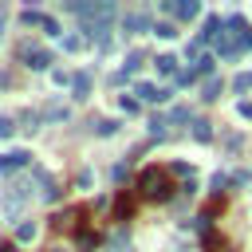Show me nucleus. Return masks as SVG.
I'll return each mask as SVG.
<instances>
[{"label":"nucleus","instance_id":"f3484780","mask_svg":"<svg viewBox=\"0 0 252 252\" xmlns=\"http://www.w3.org/2000/svg\"><path fill=\"white\" fill-rule=\"evenodd\" d=\"M240 47H252V28H240V39H236Z\"/></svg>","mask_w":252,"mask_h":252},{"label":"nucleus","instance_id":"2eb2a0df","mask_svg":"<svg viewBox=\"0 0 252 252\" xmlns=\"http://www.w3.org/2000/svg\"><path fill=\"white\" fill-rule=\"evenodd\" d=\"M79 244H83V248H94V244H98V236H94V232H83V236H79Z\"/></svg>","mask_w":252,"mask_h":252},{"label":"nucleus","instance_id":"1a4fd4ad","mask_svg":"<svg viewBox=\"0 0 252 252\" xmlns=\"http://www.w3.org/2000/svg\"><path fill=\"white\" fill-rule=\"evenodd\" d=\"M71 87H75V94L83 98V94L91 91V75H75V79H71Z\"/></svg>","mask_w":252,"mask_h":252},{"label":"nucleus","instance_id":"412c9836","mask_svg":"<svg viewBox=\"0 0 252 252\" xmlns=\"http://www.w3.org/2000/svg\"><path fill=\"white\" fill-rule=\"evenodd\" d=\"M4 252H20V248H16V244H8V248H4Z\"/></svg>","mask_w":252,"mask_h":252},{"label":"nucleus","instance_id":"aec40b11","mask_svg":"<svg viewBox=\"0 0 252 252\" xmlns=\"http://www.w3.org/2000/svg\"><path fill=\"white\" fill-rule=\"evenodd\" d=\"M0 138H12V118H0Z\"/></svg>","mask_w":252,"mask_h":252},{"label":"nucleus","instance_id":"9d476101","mask_svg":"<svg viewBox=\"0 0 252 252\" xmlns=\"http://www.w3.org/2000/svg\"><path fill=\"white\" fill-rule=\"evenodd\" d=\"M193 138H197V142H209V138H213V126H209V122H193Z\"/></svg>","mask_w":252,"mask_h":252},{"label":"nucleus","instance_id":"dca6fc26","mask_svg":"<svg viewBox=\"0 0 252 252\" xmlns=\"http://www.w3.org/2000/svg\"><path fill=\"white\" fill-rule=\"evenodd\" d=\"M236 114H240V118H248V122H252V102H236Z\"/></svg>","mask_w":252,"mask_h":252},{"label":"nucleus","instance_id":"6e6552de","mask_svg":"<svg viewBox=\"0 0 252 252\" xmlns=\"http://www.w3.org/2000/svg\"><path fill=\"white\" fill-rule=\"evenodd\" d=\"M114 213H118V220H130V213H134V201L122 193V197H118V205H114Z\"/></svg>","mask_w":252,"mask_h":252},{"label":"nucleus","instance_id":"4468645a","mask_svg":"<svg viewBox=\"0 0 252 252\" xmlns=\"http://www.w3.org/2000/svg\"><path fill=\"white\" fill-rule=\"evenodd\" d=\"M43 32H47V35H59V24H55L51 16H43Z\"/></svg>","mask_w":252,"mask_h":252},{"label":"nucleus","instance_id":"f8f14e48","mask_svg":"<svg viewBox=\"0 0 252 252\" xmlns=\"http://www.w3.org/2000/svg\"><path fill=\"white\" fill-rule=\"evenodd\" d=\"M217 91H220V83H217V79H209V83L201 87V98H217Z\"/></svg>","mask_w":252,"mask_h":252},{"label":"nucleus","instance_id":"9b49d317","mask_svg":"<svg viewBox=\"0 0 252 252\" xmlns=\"http://www.w3.org/2000/svg\"><path fill=\"white\" fill-rule=\"evenodd\" d=\"M154 35H158V39H173L177 32H173V24H158V28H154Z\"/></svg>","mask_w":252,"mask_h":252},{"label":"nucleus","instance_id":"f03ea898","mask_svg":"<svg viewBox=\"0 0 252 252\" xmlns=\"http://www.w3.org/2000/svg\"><path fill=\"white\" fill-rule=\"evenodd\" d=\"M20 55H24V59H28V67H35V71H47V67H51V55H47V51H39L35 43H24V47H20Z\"/></svg>","mask_w":252,"mask_h":252},{"label":"nucleus","instance_id":"ddd939ff","mask_svg":"<svg viewBox=\"0 0 252 252\" xmlns=\"http://www.w3.org/2000/svg\"><path fill=\"white\" fill-rule=\"evenodd\" d=\"M197 71H201V75H213V55H201V59H197Z\"/></svg>","mask_w":252,"mask_h":252},{"label":"nucleus","instance_id":"f257e3e1","mask_svg":"<svg viewBox=\"0 0 252 252\" xmlns=\"http://www.w3.org/2000/svg\"><path fill=\"white\" fill-rule=\"evenodd\" d=\"M138 189L150 197V201H165L169 197V169H158V165H150V169H142V177H138Z\"/></svg>","mask_w":252,"mask_h":252},{"label":"nucleus","instance_id":"39448f33","mask_svg":"<svg viewBox=\"0 0 252 252\" xmlns=\"http://www.w3.org/2000/svg\"><path fill=\"white\" fill-rule=\"evenodd\" d=\"M138 94H142L146 102H165V98H169V91H161V87H154V83H138Z\"/></svg>","mask_w":252,"mask_h":252},{"label":"nucleus","instance_id":"0eeeda50","mask_svg":"<svg viewBox=\"0 0 252 252\" xmlns=\"http://www.w3.org/2000/svg\"><path fill=\"white\" fill-rule=\"evenodd\" d=\"M154 63H158V71H161V75H173V71H177V55H158Z\"/></svg>","mask_w":252,"mask_h":252},{"label":"nucleus","instance_id":"423d86ee","mask_svg":"<svg viewBox=\"0 0 252 252\" xmlns=\"http://www.w3.org/2000/svg\"><path fill=\"white\" fill-rule=\"evenodd\" d=\"M169 12H173V16H177V20H193V16H197V12H201V8H197V4H193V0H181V4H169Z\"/></svg>","mask_w":252,"mask_h":252},{"label":"nucleus","instance_id":"6ab92c4d","mask_svg":"<svg viewBox=\"0 0 252 252\" xmlns=\"http://www.w3.org/2000/svg\"><path fill=\"white\" fill-rule=\"evenodd\" d=\"M232 87H236V91H248V87H252V75H240V79H236Z\"/></svg>","mask_w":252,"mask_h":252},{"label":"nucleus","instance_id":"7ed1b4c3","mask_svg":"<svg viewBox=\"0 0 252 252\" xmlns=\"http://www.w3.org/2000/svg\"><path fill=\"white\" fill-rule=\"evenodd\" d=\"M35 236H39V224L35 220H20L16 224V244H32Z\"/></svg>","mask_w":252,"mask_h":252},{"label":"nucleus","instance_id":"20e7f679","mask_svg":"<svg viewBox=\"0 0 252 252\" xmlns=\"http://www.w3.org/2000/svg\"><path fill=\"white\" fill-rule=\"evenodd\" d=\"M28 150H8V154H0V169H16V165H28Z\"/></svg>","mask_w":252,"mask_h":252},{"label":"nucleus","instance_id":"a211bd4d","mask_svg":"<svg viewBox=\"0 0 252 252\" xmlns=\"http://www.w3.org/2000/svg\"><path fill=\"white\" fill-rule=\"evenodd\" d=\"M91 181H94V173H91V169H83V173H79V185H83V189H91Z\"/></svg>","mask_w":252,"mask_h":252}]
</instances>
